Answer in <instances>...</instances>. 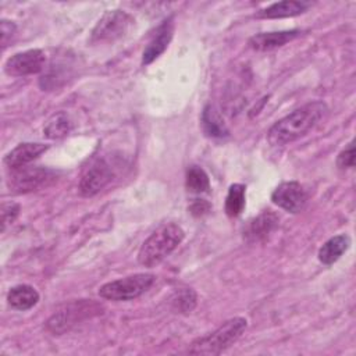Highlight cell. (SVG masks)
<instances>
[{
	"label": "cell",
	"instance_id": "6da1fadb",
	"mask_svg": "<svg viewBox=\"0 0 356 356\" xmlns=\"http://www.w3.org/2000/svg\"><path fill=\"white\" fill-rule=\"evenodd\" d=\"M327 113L328 107L324 102L306 103L273 124L267 132V139L273 146L288 145L318 125Z\"/></svg>",
	"mask_w": 356,
	"mask_h": 356
},
{
	"label": "cell",
	"instance_id": "7a4b0ae2",
	"mask_svg": "<svg viewBox=\"0 0 356 356\" xmlns=\"http://www.w3.org/2000/svg\"><path fill=\"white\" fill-rule=\"evenodd\" d=\"M184 236V229L174 222L159 227L142 243L138 252L139 264L145 267H154L160 264L172 250L178 248Z\"/></svg>",
	"mask_w": 356,
	"mask_h": 356
},
{
	"label": "cell",
	"instance_id": "3957f363",
	"mask_svg": "<svg viewBox=\"0 0 356 356\" xmlns=\"http://www.w3.org/2000/svg\"><path fill=\"white\" fill-rule=\"evenodd\" d=\"M248 327V321L243 317H234L222 323L213 332L195 339L189 348L191 355H220L228 349L234 342L239 339Z\"/></svg>",
	"mask_w": 356,
	"mask_h": 356
},
{
	"label": "cell",
	"instance_id": "277c9868",
	"mask_svg": "<svg viewBox=\"0 0 356 356\" xmlns=\"http://www.w3.org/2000/svg\"><path fill=\"white\" fill-rule=\"evenodd\" d=\"M102 310V305L92 299L72 300L53 313V316L46 321V330L54 335L64 334L82 320L100 314Z\"/></svg>",
	"mask_w": 356,
	"mask_h": 356
},
{
	"label": "cell",
	"instance_id": "5b68a950",
	"mask_svg": "<svg viewBox=\"0 0 356 356\" xmlns=\"http://www.w3.org/2000/svg\"><path fill=\"white\" fill-rule=\"evenodd\" d=\"M156 277L149 273H138L120 280L106 282L99 288V295L103 299L114 302L132 300L143 295L154 282Z\"/></svg>",
	"mask_w": 356,
	"mask_h": 356
},
{
	"label": "cell",
	"instance_id": "8992f818",
	"mask_svg": "<svg viewBox=\"0 0 356 356\" xmlns=\"http://www.w3.org/2000/svg\"><path fill=\"white\" fill-rule=\"evenodd\" d=\"M56 181V171L46 167L24 165L13 168L8 175V188L15 193H28L49 186Z\"/></svg>",
	"mask_w": 356,
	"mask_h": 356
},
{
	"label": "cell",
	"instance_id": "52a82bcc",
	"mask_svg": "<svg viewBox=\"0 0 356 356\" xmlns=\"http://www.w3.org/2000/svg\"><path fill=\"white\" fill-rule=\"evenodd\" d=\"M132 17L122 10L106 11L90 33L92 43H110L127 35L132 26Z\"/></svg>",
	"mask_w": 356,
	"mask_h": 356
},
{
	"label": "cell",
	"instance_id": "ba28073f",
	"mask_svg": "<svg viewBox=\"0 0 356 356\" xmlns=\"http://www.w3.org/2000/svg\"><path fill=\"white\" fill-rule=\"evenodd\" d=\"M113 167L104 160H95L82 174L79 181V192L82 196H95L104 189L113 179Z\"/></svg>",
	"mask_w": 356,
	"mask_h": 356
},
{
	"label": "cell",
	"instance_id": "9c48e42d",
	"mask_svg": "<svg viewBox=\"0 0 356 356\" xmlns=\"http://www.w3.org/2000/svg\"><path fill=\"white\" fill-rule=\"evenodd\" d=\"M307 192L296 181L281 182L271 193V200L288 213H299L307 203Z\"/></svg>",
	"mask_w": 356,
	"mask_h": 356
},
{
	"label": "cell",
	"instance_id": "30bf717a",
	"mask_svg": "<svg viewBox=\"0 0 356 356\" xmlns=\"http://www.w3.org/2000/svg\"><path fill=\"white\" fill-rule=\"evenodd\" d=\"M46 56L40 49H31L13 54L4 63V71L11 76H25L43 70Z\"/></svg>",
	"mask_w": 356,
	"mask_h": 356
},
{
	"label": "cell",
	"instance_id": "8fae6325",
	"mask_svg": "<svg viewBox=\"0 0 356 356\" xmlns=\"http://www.w3.org/2000/svg\"><path fill=\"white\" fill-rule=\"evenodd\" d=\"M172 32H174V24L171 19H165L156 31L150 42L143 50L142 54V64L147 65L152 61H154L159 56L164 53V50L168 47L171 39H172Z\"/></svg>",
	"mask_w": 356,
	"mask_h": 356
},
{
	"label": "cell",
	"instance_id": "7c38bea8",
	"mask_svg": "<svg viewBox=\"0 0 356 356\" xmlns=\"http://www.w3.org/2000/svg\"><path fill=\"white\" fill-rule=\"evenodd\" d=\"M302 33L299 29L277 31V32H261L256 33L249 39V46L257 51H267L286 44Z\"/></svg>",
	"mask_w": 356,
	"mask_h": 356
},
{
	"label": "cell",
	"instance_id": "4fadbf2b",
	"mask_svg": "<svg viewBox=\"0 0 356 356\" xmlns=\"http://www.w3.org/2000/svg\"><path fill=\"white\" fill-rule=\"evenodd\" d=\"M47 149L49 146L43 143H33V142L19 143L4 156V164L11 170L28 165L31 161L38 159L42 153H44Z\"/></svg>",
	"mask_w": 356,
	"mask_h": 356
},
{
	"label": "cell",
	"instance_id": "5bb4252c",
	"mask_svg": "<svg viewBox=\"0 0 356 356\" xmlns=\"http://www.w3.org/2000/svg\"><path fill=\"white\" fill-rule=\"evenodd\" d=\"M277 222L278 217L271 210H264L256 218L249 221L243 231V238L248 242H259L275 228Z\"/></svg>",
	"mask_w": 356,
	"mask_h": 356
},
{
	"label": "cell",
	"instance_id": "9a60e30c",
	"mask_svg": "<svg viewBox=\"0 0 356 356\" xmlns=\"http://www.w3.org/2000/svg\"><path fill=\"white\" fill-rule=\"evenodd\" d=\"M350 246V238L346 234H339L323 243L318 249V260L323 264H332L335 263Z\"/></svg>",
	"mask_w": 356,
	"mask_h": 356
},
{
	"label": "cell",
	"instance_id": "2e32d148",
	"mask_svg": "<svg viewBox=\"0 0 356 356\" xmlns=\"http://www.w3.org/2000/svg\"><path fill=\"white\" fill-rule=\"evenodd\" d=\"M7 302L13 309L29 310L39 302L38 291L26 284L13 286L7 293Z\"/></svg>",
	"mask_w": 356,
	"mask_h": 356
},
{
	"label": "cell",
	"instance_id": "e0dca14e",
	"mask_svg": "<svg viewBox=\"0 0 356 356\" xmlns=\"http://www.w3.org/2000/svg\"><path fill=\"white\" fill-rule=\"evenodd\" d=\"M307 10V3L298 0H284L270 4L259 13V17L263 18H285L295 17Z\"/></svg>",
	"mask_w": 356,
	"mask_h": 356
},
{
	"label": "cell",
	"instance_id": "ac0fdd59",
	"mask_svg": "<svg viewBox=\"0 0 356 356\" xmlns=\"http://www.w3.org/2000/svg\"><path fill=\"white\" fill-rule=\"evenodd\" d=\"M202 127L207 136L224 138L228 135V129L224 120L213 106H206L202 114Z\"/></svg>",
	"mask_w": 356,
	"mask_h": 356
},
{
	"label": "cell",
	"instance_id": "d6986e66",
	"mask_svg": "<svg viewBox=\"0 0 356 356\" xmlns=\"http://www.w3.org/2000/svg\"><path fill=\"white\" fill-rule=\"evenodd\" d=\"M72 129V121L64 111L53 114L44 124L43 132L49 139H60L70 134Z\"/></svg>",
	"mask_w": 356,
	"mask_h": 356
},
{
	"label": "cell",
	"instance_id": "ffe728a7",
	"mask_svg": "<svg viewBox=\"0 0 356 356\" xmlns=\"http://www.w3.org/2000/svg\"><path fill=\"white\" fill-rule=\"evenodd\" d=\"M246 188L242 184H232L225 197V213L229 217H238L245 207Z\"/></svg>",
	"mask_w": 356,
	"mask_h": 356
},
{
	"label": "cell",
	"instance_id": "44dd1931",
	"mask_svg": "<svg viewBox=\"0 0 356 356\" xmlns=\"http://www.w3.org/2000/svg\"><path fill=\"white\" fill-rule=\"evenodd\" d=\"M186 189L192 193H204L210 189V179L206 171L199 165H191L186 171Z\"/></svg>",
	"mask_w": 356,
	"mask_h": 356
},
{
	"label": "cell",
	"instance_id": "7402d4cb",
	"mask_svg": "<svg viewBox=\"0 0 356 356\" xmlns=\"http://www.w3.org/2000/svg\"><path fill=\"white\" fill-rule=\"evenodd\" d=\"M175 309H178L179 312H184V313H188V312H192L193 307L196 306V295L192 289H182L179 291L174 300H172Z\"/></svg>",
	"mask_w": 356,
	"mask_h": 356
},
{
	"label": "cell",
	"instance_id": "603a6c76",
	"mask_svg": "<svg viewBox=\"0 0 356 356\" xmlns=\"http://www.w3.org/2000/svg\"><path fill=\"white\" fill-rule=\"evenodd\" d=\"M19 214V206L14 202H4L1 204V231L7 228V225L13 224Z\"/></svg>",
	"mask_w": 356,
	"mask_h": 356
},
{
	"label": "cell",
	"instance_id": "cb8c5ba5",
	"mask_svg": "<svg viewBox=\"0 0 356 356\" xmlns=\"http://www.w3.org/2000/svg\"><path fill=\"white\" fill-rule=\"evenodd\" d=\"M337 165L339 168H352L355 167V143L350 142L337 159Z\"/></svg>",
	"mask_w": 356,
	"mask_h": 356
},
{
	"label": "cell",
	"instance_id": "d4e9b609",
	"mask_svg": "<svg viewBox=\"0 0 356 356\" xmlns=\"http://www.w3.org/2000/svg\"><path fill=\"white\" fill-rule=\"evenodd\" d=\"M0 32H1V46L6 47L7 43L15 35V24L7 19H1L0 22Z\"/></svg>",
	"mask_w": 356,
	"mask_h": 356
},
{
	"label": "cell",
	"instance_id": "484cf974",
	"mask_svg": "<svg viewBox=\"0 0 356 356\" xmlns=\"http://www.w3.org/2000/svg\"><path fill=\"white\" fill-rule=\"evenodd\" d=\"M210 209L209 203H206L204 200H196L192 206H191V213L195 216H203L204 213H207Z\"/></svg>",
	"mask_w": 356,
	"mask_h": 356
}]
</instances>
